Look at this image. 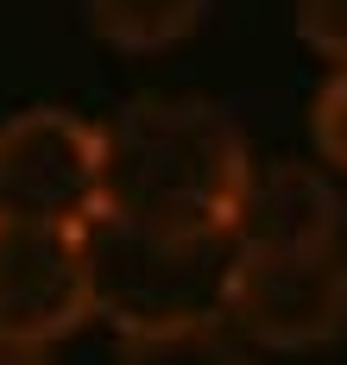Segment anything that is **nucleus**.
<instances>
[{
	"mask_svg": "<svg viewBox=\"0 0 347 365\" xmlns=\"http://www.w3.org/2000/svg\"><path fill=\"white\" fill-rule=\"evenodd\" d=\"M114 365H253V353L221 315H196L164 328H126Z\"/></svg>",
	"mask_w": 347,
	"mask_h": 365,
	"instance_id": "obj_8",
	"label": "nucleus"
},
{
	"mask_svg": "<svg viewBox=\"0 0 347 365\" xmlns=\"http://www.w3.org/2000/svg\"><path fill=\"white\" fill-rule=\"evenodd\" d=\"M108 220L171 240H233L253 151L228 108L202 95H139L101 126Z\"/></svg>",
	"mask_w": 347,
	"mask_h": 365,
	"instance_id": "obj_1",
	"label": "nucleus"
},
{
	"mask_svg": "<svg viewBox=\"0 0 347 365\" xmlns=\"http://www.w3.org/2000/svg\"><path fill=\"white\" fill-rule=\"evenodd\" d=\"M108 215L101 120L70 108H19L0 120V220L89 233Z\"/></svg>",
	"mask_w": 347,
	"mask_h": 365,
	"instance_id": "obj_4",
	"label": "nucleus"
},
{
	"mask_svg": "<svg viewBox=\"0 0 347 365\" xmlns=\"http://www.w3.org/2000/svg\"><path fill=\"white\" fill-rule=\"evenodd\" d=\"M221 322L266 353H322L347 334V246H233Z\"/></svg>",
	"mask_w": 347,
	"mask_h": 365,
	"instance_id": "obj_2",
	"label": "nucleus"
},
{
	"mask_svg": "<svg viewBox=\"0 0 347 365\" xmlns=\"http://www.w3.org/2000/svg\"><path fill=\"white\" fill-rule=\"evenodd\" d=\"M233 240H171L126 220L89 227V271H95V315L126 328H164L221 315V277H228Z\"/></svg>",
	"mask_w": 347,
	"mask_h": 365,
	"instance_id": "obj_3",
	"label": "nucleus"
},
{
	"mask_svg": "<svg viewBox=\"0 0 347 365\" xmlns=\"http://www.w3.org/2000/svg\"><path fill=\"white\" fill-rule=\"evenodd\" d=\"M0 365H51V359H44V353H6V346H0Z\"/></svg>",
	"mask_w": 347,
	"mask_h": 365,
	"instance_id": "obj_11",
	"label": "nucleus"
},
{
	"mask_svg": "<svg viewBox=\"0 0 347 365\" xmlns=\"http://www.w3.org/2000/svg\"><path fill=\"white\" fill-rule=\"evenodd\" d=\"M309 133H316L322 164L347 177V63L328 70V82L316 88V101H309Z\"/></svg>",
	"mask_w": 347,
	"mask_h": 365,
	"instance_id": "obj_9",
	"label": "nucleus"
},
{
	"mask_svg": "<svg viewBox=\"0 0 347 365\" xmlns=\"http://www.w3.org/2000/svg\"><path fill=\"white\" fill-rule=\"evenodd\" d=\"M291 19H297V38H303L328 70L347 63V0H297Z\"/></svg>",
	"mask_w": 347,
	"mask_h": 365,
	"instance_id": "obj_10",
	"label": "nucleus"
},
{
	"mask_svg": "<svg viewBox=\"0 0 347 365\" xmlns=\"http://www.w3.org/2000/svg\"><path fill=\"white\" fill-rule=\"evenodd\" d=\"M82 13L101 44L126 57H158V51H177L208 19V0H82Z\"/></svg>",
	"mask_w": 347,
	"mask_h": 365,
	"instance_id": "obj_7",
	"label": "nucleus"
},
{
	"mask_svg": "<svg viewBox=\"0 0 347 365\" xmlns=\"http://www.w3.org/2000/svg\"><path fill=\"white\" fill-rule=\"evenodd\" d=\"M82 322H95L89 233L0 220V346L51 353Z\"/></svg>",
	"mask_w": 347,
	"mask_h": 365,
	"instance_id": "obj_5",
	"label": "nucleus"
},
{
	"mask_svg": "<svg viewBox=\"0 0 347 365\" xmlns=\"http://www.w3.org/2000/svg\"><path fill=\"white\" fill-rule=\"evenodd\" d=\"M341 220L347 202L322 164L278 158V164H253L246 202L233 215V246H335Z\"/></svg>",
	"mask_w": 347,
	"mask_h": 365,
	"instance_id": "obj_6",
	"label": "nucleus"
}]
</instances>
